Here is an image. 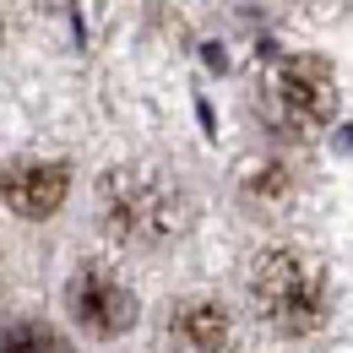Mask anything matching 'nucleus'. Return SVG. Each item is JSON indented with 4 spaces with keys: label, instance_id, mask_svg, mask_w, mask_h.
I'll list each match as a JSON object with an SVG mask.
<instances>
[{
    "label": "nucleus",
    "instance_id": "f257e3e1",
    "mask_svg": "<svg viewBox=\"0 0 353 353\" xmlns=\"http://www.w3.org/2000/svg\"><path fill=\"white\" fill-rule=\"evenodd\" d=\"M98 223L120 245H174L190 223V201L163 169H114L98 179Z\"/></svg>",
    "mask_w": 353,
    "mask_h": 353
},
{
    "label": "nucleus",
    "instance_id": "f03ea898",
    "mask_svg": "<svg viewBox=\"0 0 353 353\" xmlns=\"http://www.w3.org/2000/svg\"><path fill=\"white\" fill-rule=\"evenodd\" d=\"M250 299L277 337H310L326 321V272L305 250H266L250 266Z\"/></svg>",
    "mask_w": 353,
    "mask_h": 353
},
{
    "label": "nucleus",
    "instance_id": "7ed1b4c3",
    "mask_svg": "<svg viewBox=\"0 0 353 353\" xmlns=\"http://www.w3.org/2000/svg\"><path fill=\"white\" fill-rule=\"evenodd\" d=\"M261 103L266 120L288 136H315L321 125H332L337 114V82L326 71V60L315 54H288L266 71L261 82Z\"/></svg>",
    "mask_w": 353,
    "mask_h": 353
},
{
    "label": "nucleus",
    "instance_id": "20e7f679",
    "mask_svg": "<svg viewBox=\"0 0 353 353\" xmlns=\"http://www.w3.org/2000/svg\"><path fill=\"white\" fill-rule=\"evenodd\" d=\"M65 305H71V321L88 326L92 337H125L136 326V294L98 261L77 266V277L65 288Z\"/></svg>",
    "mask_w": 353,
    "mask_h": 353
},
{
    "label": "nucleus",
    "instance_id": "39448f33",
    "mask_svg": "<svg viewBox=\"0 0 353 353\" xmlns=\"http://www.w3.org/2000/svg\"><path fill=\"white\" fill-rule=\"evenodd\" d=\"M71 190V169L54 163V158H17V163H0V196L17 218H49L60 212Z\"/></svg>",
    "mask_w": 353,
    "mask_h": 353
},
{
    "label": "nucleus",
    "instance_id": "423d86ee",
    "mask_svg": "<svg viewBox=\"0 0 353 353\" xmlns=\"http://www.w3.org/2000/svg\"><path fill=\"white\" fill-rule=\"evenodd\" d=\"M169 337H174L179 353H234V326L223 305L212 299H185L169 315Z\"/></svg>",
    "mask_w": 353,
    "mask_h": 353
},
{
    "label": "nucleus",
    "instance_id": "0eeeda50",
    "mask_svg": "<svg viewBox=\"0 0 353 353\" xmlns=\"http://www.w3.org/2000/svg\"><path fill=\"white\" fill-rule=\"evenodd\" d=\"M0 353H77L49 321H17L6 337H0Z\"/></svg>",
    "mask_w": 353,
    "mask_h": 353
}]
</instances>
